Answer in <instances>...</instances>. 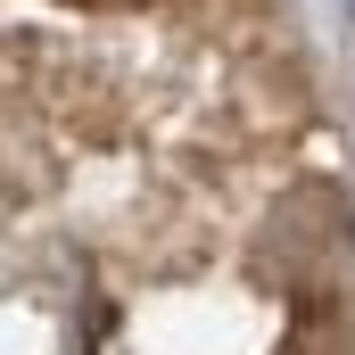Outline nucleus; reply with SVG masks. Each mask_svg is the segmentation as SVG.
I'll return each mask as SVG.
<instances>
[{
    "mask_svg": "<svg viewBox=\"0 0 355 355\" xmlns=\"http://www.w3.org/2000/svg\"><path fill=\"white\" fill-rule=\"evenodd\" d=\"M347 8H355V0H347Z\"/></svg>",
    "mask_w": 355,
    "mask_h": 355,
    "instance_id": "f257e3e1",
    "label": "nucleus"
}]
</instances>
